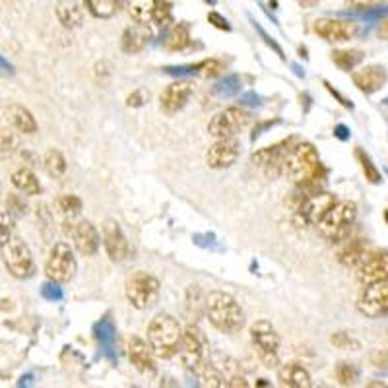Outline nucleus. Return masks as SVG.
I'll list each match as a JSON object with an SVG mask.
<instances>
[{
    "instance_id": "nucleus-23",
    "label": "nucleus",
    "mask_w": 388,
    "mask_h": 388,
    "mask_svg": "<svg viewBox=\"0 0 388 388\" xmlns=\"http://www.w3.org/2000/svg\"><path fill=\"white\" fill-rule=\"evenodd\" d=\"M6 118L10 126L14 128L18 134H35L39 125H37L35 117H33V113H31L28 107H23V105H10L6 109Z\"/></svg>"
},
{
    "instance_id": "nucleus-2",
    "label": "nucleus",
    "mask_w": 388,
    "mask_h": 388,
    "mask_svg": "<svg viewBox=\"0 0 388 388\" xmlns=\"http://www.w3.org/2000/svg\"><path fill=\"white\" fill-rule=\"evenodd\" d=\"M204 311L208 321L223 334H235L245 324V313L233 295L214 289L206 295Z\"/></svg>"
},
{
    "instance_id": "nucleus-45",
    "label": "nucleus",
    "mask_w": 388,
    "mask_h": 388,
    "mask_svg": "<svg viewBox=\"0 0 388 388\" xmlns=\"http://www.w3.org/2000/svg\"><path fill=\"white\" fill-rule=\"evenodd\" d=\"M352 10H373V8L379 6L377 0H352L350 2Z\"/></svg>"
},
{
    "instance_id": "nucleus-6",
    "label": "nucleus",
    "mask_w": 388,
    "mask_h": 388,
    "mask_svg": "<svg viewBox=\"0 0 388 388\" xmlns=\"http://www.w3.org/2000/svg\"><path fill=\"white\" fill-rule=\"evenodd\" d=\"M250 342L255 345V352H257L260 363L266 369H278L279 363V340L278 330L272 326L268 321H257V323L250 324Z\"/></svg>"
},
{
    "instance_id": "nucleus-11",
    "label": "nucleus",
    "mask_w": 388,
    "mask_h": 388,
    "mask_svg": "<svg viewBox=\"0 0 388 388\" xmlns=\"http://www.w3.org/2000/svg\"><path fill=\"white\" fill-rule=\"evenodd\" d=\"M357 311L367 318L388 316V279L369 284L357 297Z\"/></svg>"
},
{
    "instance_id": "nucleus-33",
    "label": "nucleus",
    "mask_w": 388,
    "mask_h": 388,
    "mask_svg": "<svg viewBox=\"0 0 388 388\" xmlns=\"http://www.w3.org/2000/svg\"><path fill=\"white\" fill-rule=\"evenodd\" d=\"M355 157H357L359 167H361V171H363V175H365L367 181H369L371 184L381 183L382 181L381 171H379V167L373 163L371 155L367 154V152H363L361 148H357V150H355Z\"/></svg>"
},
{
    "instance_id": "nucleus-35",
    "label": "nucleus",
    "mask_w": 388,
    "mask_h": 388,
    "mask_svg": "<svg viewBox=\"0 0 388 388\" xmlns=\"http://www.w3.org/2000/svg\"><path fill=\"white\" fill-rule=\"evenodd\" d=\"M20 148L18 132L10 126H0V157L12 155Z\"/></svg>"
},
{
    "instance_id": "nucleus-29",
    "label": "nucleus",
    "mask_w": 388,
    "mask_h": 388,
    "mask_svg": "<svg viewBox=\"0 0 388 388\" xmlns=\"http://www.w3.org/2000/svg\"><path fill=\"white\" fill-rule=\"evenodd\" d=\"M125 6L134 22L150 23L154 20L155 0H125Z\"/></svg>"
},
{
    "instance_id": "nucleus-19",
    "label": "nucleus",
    "mask_w": 388,
    "mask_h": 388,
    "mask_svg": "<svg viewBox=\"0 0 388 388\" xmlns=\"http://www.w3.org/2000/svg\"><path fill=\"white\" fill-rule=\"evenodd\" d=\"M192 96V84L191 82H173L169 84L167 88L163 89L160 96V107L165 115H175L181 109H184V105L189 103Z\"/></svg>"
},
{
    "instance_id": "nucleus-47",
    "label": "nucleus",
    "mask_w": 388,
    "mask_h": 388,
    "mask_svg": "<svg viewBox=\"0 0 388 388\" xmlns=\"http://www.w3.org/2000/svg\"><path fill=\"white\" fill-rule=\"evenodd\" d=\"M334 134H336V136L340 140H348V138H350V134H348V128H345L344 125H338L336 126V132H334Z\"/></svg>"
},
{
    "instance_id": "nucleus-17",
    "label": "nucleus",
    "mask_w": 388,
    "mask_h": 388,
    "mask_svg": "<svg viewBox=\"0 0 388 388\" xmlns=\"http://www.w3.org/2000/svg\"><path fill=\"white\" fill-rule=\"evenodd\" d=\"M101 239L103 247L107 257L113 262H123L131 255V245L126 241V235L123 233V229L115 220H107L101 227Z\"/></svg>"
},
{
    "instance_id": "nucleus-13",
    "label": "nucleus",
    "mask_w": 388,
    "mask_h": 388,
    "mask_svg": "<svg viewBox=\"0 0 388 388\" xmlns=\"http://www.w3.org/2000/svg\"><path fill=\"white\" fill-rule=\"evenodd\" d=\"M295 144V140H284V142H278L274 146L262 148L253 154V163L257 165L258 169H262L266 175L278 177L284 175V163H286V157L289 154V150Z\"/></svg>"
},
{
    "instance_id": "nucleus-20",
    "label": "nucleus",
    "mask_w": 388,
    "mask_h": 388,
    "mask_svg": "<svg viewBox=\"0 0 388 388\" xmlns=\"http://www.w3.org/2000/svg\"><path fill=\"white\" fill-rule=\"evenodd\" d=\"M353 84L357 86V89L365 96H371V94H377L379 89L387 84L388 74L384 70V66L371 65L359 68L357 72H353L352 76Z\"/></svg>"
},
{
    "instance_id": "nucleus-16",
    "label": "nucleus",
    "mask_w": 388,
    "mask_h": 388,
    "mask_svg": "<svg viewBox=\"0 0 388 388\" xmlns=\"http://www.w3.org/2000/svg\"><path fill=\"white\" fill-rule=\"evenodd\" d=\"M239 154H241V142L235 136L216 138V142L206 152V163L212 169H227L239 160Z\"/></svg>"
},
{
    "instance_id": "nucleus-34",
    "label": "nucleus",
    "mask_w": 388,
    "mask_h": 388,
    "mask_svg": "<svg viewBox=\"0 0 388 388\" xmlns=\"http://www.w3.org/2000/svg\"><path fill=\"white\" fill-rule=\"evenodd\" d=\"M43 167L51 177H62L66 173V160L60 150H49L43 155Z\"/></svg>"
},
{
    "instance_id": "nucleus-31",
    "label": "nucleus",
    "mask_w": 388,
    "mask_h": 388,
    "mask_svg": "<svg viewBox=\"0 0 388 388\" xmlns=\"http://www.w3.org/2000/svg\"><path fill=\"white\" fill-rule=\"evenodd\" d=\"M330 59H332V62H334L340 70L350 72L355 66L361 65L363 52L357 51V49H350V51H332V57H330Z\"/></svg>"
},
{
    "instance_id": "nucleus-10",
    "label": "nucleus",
    "mask_w": 388,
    "mask_h": 388,
    "mask_svg": "<svg viewBox=\"0 0 388 388\" xmlns=\"http://www.w3.org/2000/svg\"><path fill=\"white\" fill-rule=\"evenodd\" d=\"M177 355L187 369L198 371V367L206 361V338L198 326H187L183 328V336L179 342Z\"/></svg>"
},
{
    "instance_id": "nucleus-39",
    "label": "nucleus",
    "mask_w": 388,
    "mask_h": 388,
    "mask_svg": "<svg viewBox=\"0 0 388 388\" xmlns=\"http://www.w3.org/2000/svg\"><path fill=\"white\" fill-rule=\"evenodd\" d=\"M330 344L338 348V350H342V352H355V350H359V342L348 332H334L330 336Z\"/></svg>"
},
{
    "instance_id": "nucleus-1",
    "label": "nucleus",
    "mask_w": 388,
    "mask_h": 388,
    "mask_svg": "<svg viewBox=\"0 0 388 388\" xmlns=\"http://www.w3.org/2000/svg\"><path fill=\"white\" fill-rule=\"evenodd\" d=\"M324 167L321 155L311 142H295L284 163V175L292 179L297 187L307 191H318V181L324 179Z\"/></svg>"
},
{
    "instance_id": "nucleus-3",
    "label": "nucleus",
    "mask_w": 388,
    "mask_h": 388,
    "mask_svg": "<svg viewBox=\"0 0 388 388\" xmlns=\"http://www.w3.org/2000/svg\"><path fill=\"white\" fill-rule=\"evenodd\" d=\"M183 336V326L175 316L160 313L148 324V344L157 359H171L177 355L179 342Z\"/></svg>"
},
{
    "instance_id": "nucleus-25",
    "label": "nucleus",
    "mask_w": 388,
    "mask_h": 388,
    "mask_svg": "<svg viewBox=\"0 0 388 388\" xmlns=\"http://www.w3.org/2000/svg\"><path fill=\"white\" fill-rule=\"evenodd\" d=\"M278 381L282 387L287 388H309L311 382V373L301 363H286L278 367Z\"/></svg>"
},
{
    "instance_id": "nucleus-12",
    "label": "nucleus",
    "mask_w": 388,
    "mask_h": 388,
    "mask_svg": "<svg viewBox=\"0 0 388 388\" xmlns=\"http://www.w3.org/2000/svg\"><path fill=\"white\" fill-rule=\"evenodd\" d=\"M353 270H355L357 282L363 286L384 282L388 279V250L371 249L359 260Z\"/></svg>"
},
{
    "instance_id": "nucleus-49",
    "label": "nucleus",
    "mask_w": 388,
    "mask_h": 388,
    "mask_svg": "<svg viewBox=\"0 0 388 388\" xmlns=\"http://www.w3.org/2000/svg\"><path fill=\"white\" fill-rule=\"evenodd\" d=\"M384 105H388V97H384Z\"/></svg>"
},
{
    "instance_id": "nucleus-36",
    "label": "nucleus",
    "mask_w": 388,
    "mask_h": 388,
    "mask_svg": "<svg viewBox=\"0 0 388 388\" xmlns=\"http://www.w3.org/2000/svg\"><path fill=\"white\" fill-rule=\"evenodd\" d=\"M191 70L192 74L202 76V78H216L226 70V65L220 59H206L202 62H198V65L191 66Z\"/></svg>"
},
{
    "instance_id": "nucleus-15",
    "label": "nucleus",
    "mask_w": 388,
    "mask_h": 388,
    "mask_svg": "<svg viewBox=\"0 0 388 388\" xmlns=\"http://www.w3.org/2000/svg\"><path fill=\"white\" fill-rule=\"evenodd\" d=\"M313 31L328 43H345L357 35V23L352 20H334V18H321L313 23Z\"/></svg>"
},
{
    "instance_id": "nucleus-50",
    "label": "nucleus",
    "mask_w": 388,
    "mask_h": 388,
    "mask_svg": "<svg viewBox=\"0 0 388 388\" xmlns=\"http://www.w3.org/2000/svg\"><path fill=\"white\" fill-rule=\"evenodd\" d=\"M121 4H125V0H121Z\"/></svg>"
},
{
    "instance_id": "nucleus-24",
    "label": "nucleus",
    "mask_w": 388,
    "mask_h": 388,
    "mask_svg": "<svg viewBox=\"0 0 388 388\" xmlns=\"http://www.w3.org/2000/svg\"><path fill=\"white\" fill-rule=\"evenodd\" d=\"M373 249L367 239H352L348 237L342 245V249L338 253V262L345 266V268H355L361 258L365 257L369 250Z\"/></svg>"
},
{
    "instance_id": "nucleus-27",
    "label": "nucleus",
    "mask_w": 388,
    "mask_h": 388,
    "mask_svg": "<svg viewBox=\"0 0 388 388\" xmlns=\"http://www.w3.org/2000/svg\"><path fill=\"white\" fill-rule=\"evenodd\" d=\"M10 183L14 184L20 192L28 194V196H37V194H41V191H43V187L39 183L35 173L31 169L26 167L16 169L14 173L10 175Z\"/></svg>"
},
{
    "instance_id": "nucleus-18",
    "label": "nucleus",
    "mask_w": 388,
    "mask_h": 388,
    "mask_svg": "<svg viewBox=\"0 0 388 388\" xmlns=\"http://www.w3.org/2000/svg\"><path fill=\"white\" fill-rule=\"evenodd\" d=\"M68 235L72 237L74 249L78 250L82 257H92V255H96L97 250H99L101 237H99V231H97L92 221L76 220Z\"/></svg>"
},
{
    "instance_id": "nucleus-44",
    "label": "nucleus",
    "mask_w": 388,
    "mask_h": 388,
    "mask_svg": "<svg viewBox=\"0 0 388 388\" xmlns=\"http://www.w3.org/2000/svg\"><path fill=\"white\" fill-rule=\"evenodd\" d=\"M148 97L150 96H146L142 89H138V92H134V94H131V96H128V99H126V105H128V107H140V105H144V103L148 101Z\"/></svg>"
},
{
    "instance_id": "nucleus-30",
    "label": "nucleus",
    "mask_w": 388,
    "mask_h": 388,
    "mask_svg": "<svg viewBox=\"0 0 388 388\" xmlns=\"http://www.w3.org/2000/svg\"><path fill=\"white\" fill-rule=\"evenodd\" d=\"M206 359H208V361H210V363H212V365L216 367L221 375H223V377H226L227 382H229V379H233L235 375H239V365H237V361H235L233 357L226 355V353L212 352Z\"/></svg>"
},
{
    "instance_id": "nucleus-9",
    "label": "nucleus",
    "mask_w": 388,
    "mask_h": 388,
    "mask_svg": "<svg viewBox=\"0 0 388 388\" xmlns=\"http://www.w3.org/2000/svg\"><path fill=\"white\" fill-rule=\"evenodd\" d=\"M336 194L326 191H313L301 200V204L293 210V220L299 227H313L323 220L324 214L336 204Z\"/></svg>"
},
{
    "instance_id": "nucleus-28",
    "label": "nucleus",
    "mask_w": 388,
    "mask_h": 388,
    "mask_svg": "<svg viewBox=\"0 0 388 388\" xmlns=\"http://www.w3.org/2000/svg\"><path fill=\"white\" fill-rule=\"evenodd\" d=\"M191 45V31L187 23H175L171 26L163 37V47L167 51H184Z\"/></svg>"
},
{
    "instance_id": "nucleus-14",
    "label": "nucleus",
    "mask_w": 388,
    "mask_h": 388,
    "mask_svg": "<svg viewBox=\"0 0 388 388\" xmlns=\"http://www.w3.org/2000/svg\"><path fill=\"white\" fill-rule=\"evenodd\" d=\"M249 115L239 107H227V109L216 113L212 121L208 123V132L212 138H231L237 136V132L247 125Z\"/></svg>"
},
{
    "instance_id": "nucleus-37",
    "label": "nucleus",
    "mask_w": 388,
    "mask_h": 388,
    "mask_svg": "<svg viewBox=\"0 0 388 388\" xmlns=\"http://www.w3.org/2000/svg\"><path fill=\"white\" fill-rule=\"evenodd\" d=\"M57 208L66 218H76L82 212V200L76 194H62L57 198Z\"/></svg>"
},
{
    "instance_id": "nucleus-5",
    "label": "nucleus",
    "mask_w": 388,
    "mask_h": 388,
    "mask_svg": "<svg viewBox=\"0 0 388 388\" xmlns=\"http://www.w3.org/2000/svg\"><path fill=\"white\" fill-rule=\"evenodd\" d=\"M0 258L6 266V270L10 272V276H14L16 279H28L35 272V262H33L30 245L18 235H12L0 247Z\"/></svg>"
},
{
    "instance_id": "nucleus-4",
    "label": "nucleus",
    "mask_w": 388,
    "mask_h": 388,
    "mask_svg": "<svg viewBox=\"0 0 388 388\" xmlns=\"http://www.w3.org/2000/svg\"><path fill=\"white\" fill-rule=\"evenodd\" d=\"M355 220H357V204L352 200H336V204L324 214L323 220L315 227L326 241L338 245L352 237Z\"/></svg>"
},
{
    "instance_id": "nucleus-22",
    "label": "nucleus",
    "mask_w": 388,
    "mask_h": 388,
    "mask_svg": "<svg viewBox=\"0 0 388 388\" xmlns=\"http://www.w3.org/2000/svg\"><path fill=\"white\" fill-rule=\"evenodd\" d=\"M150 37H152V31L148 28V23H132L121 37V49L126 55H136L144 51V47L150 43Z\"/></svg>"
},
{
    "instance_id": "nucleus-38",
    "label": "nucleus",
    "mask_w": 388,
    "mask_h": 388,
    "mask_svg": "<svg viewBox=\"0 0 388 388\" xmlns=\"http://www.w3.org/2000/svg\"><path fill=\"white\" fill-rule=\"evenodd\" d=\"M14 235V216L10 208L0 206V247Z\"/></svg>"
},
{
    "instance_id": "nucleus-21",
    "label": "nucleus",
    "mask_w": 388,
    "mask_h": 388,
    "mask_svg": "<svg viewBox=\"0 0 388 388\" xmlns=\"http://www.w3.org/2000/svg\"><path fill=\"white\" fill-rule=\"evenodd\" d=\"M128 359L140 373H155V355L146 340H142L138 336H132L128 340Z\"/></svg>"
},
{
    "instance_id": "nucleus-48",
    "label": "nucleus",
    "mask_w": 388,
    "mask_h": 388,
    "mask_svg": "<svg viewBox=\"0 0 388 388\" xmlns=\"http://www.w3.org/2000/svg\"><path fill=\"white\" fill-rule=\"evenodd\" d=\"M384 221H387V223H388V208H387V210H384Z\"/></svg>"
},
{
    "instance_id": "nucleus-26",
    "label": "nucleus",
    "mask_w": 388,
    "mask_h": 388,
    "mask_svg": "<svg viewBox=\"0 0 388 388\" xmlns=\"http://www.w3.org/2000/svg\"><path fill=\"white\" fill-rule=\"evenodd\" d=\"M55 12H57L59 22L62 23V28H66V30L80 28L82 22H84V10L76 0H59Z\"/></svg>"
},
{
    "instance_id": "nucleus-7",
    "label": "nucleus",
    "mask_w": 388,
    "mask_h": 388,
    "mask_svg": "<svg viewBox=\"0 0 388 388\" xmlns=\"http://www.w3.org/2000/svg\"><path fill=\"white\" fill-rule=\"evenodd\" d=\"M78 272V260L74 257V249L68 243L60 241L52 245L49 258L45 262V274L52 284H70Z\"/></svg>"
},
{
    "instance_id": "nucleus-41",
    "label": "nucleus",
    "mask_w": 388,
    "mask_h": 388,
    "mask_svg": "<svg viewBox=\"0 0 388 388\" xmlns=\"http://www.w3.org/2000/svg\"><path fill=\"white\" fill-rule=\"evenodd\" d=\"M171 4H169L167 0H155V10H154V20L157 26H162V28H167L169 23H171Z\"/></svg>"
},
{
    "instance_id": "nucleus-42",
    "label": "nucleus",
    "mask_w": 388,
    "mask_h": 388,
    "mask_svg": "<svg viewBox=\"0 0 388 388\" xmlns=\"http://www.w3.org/2000/svg\"><path fill=\"white\" fill-rule=\"evenodd\" d=\"M371 363H373L375 367H379V369H388V336L387 344L371 353Z\"/></svg>"
},
{
    "instance_id": "nucleus-46",
    "label": "nucleus",
    "mask_w": 388,
    "mask_h": 388,
    "mask_svg": "<svg viewBox=\"0 0 388 388\" xmlns=\"http://www.w3.org/2000/svg\"><path fill=\"white\" fill-rule=\"evenodd\" d=\"M377 35L381 37V39H388V16H387V18H382L381 23H379Z\"/></svg>"
},
{
    "instance_id": "nucleus-40",
    "label": "nucleus",
    "mask_w": 388,
    "mask_h": 388,
    "mask_svg": "<svg viewBox=\"0 0 388 388\" xmlns=\"http://www.w3.org/2000/svg\"><path fill=\"white\" fill-rule=\"evenodd\" d=\"M357 369L352 365V363H345V361H342V363H338L336 365V381L342 384V387H352V384H355V381H357Z\"/></svg>"
},
{
    "instance_id": "nucleus-32",
    "label": "nucleus",
    "mask_w": 388,
    "mask_h": 388,
    "mask_svg": "<svg viewBox=\"0 0 388 388\" xmlns=\"http://www.w3.org/2000/svg\"><path fill=\"white\" fill-rule=\"evenodd\" d=\"M84 4L88 8L89 14L107 20L117 12L118 6H121V0H84Z\"/></svg>"
},
{
    "instance_id": "nucleus-8",
    "label": "nucleus",
    "mask_w": 388,
    "mask_h": 388,
    "mask_svg": "<svg viewBox=\"0 0 388 388\" xmlns=\"http://www.w3.org/2000/svg\"><path fill=\"white\" fill-rule=\"evenodd\" d=\"M160 279L148 274V272H136L131 278L126 279L125 293L126 299L132 307L138 311H146V309L154 307L155 301L160 297Z\"/></svg>"
},
{
    "instance_id": "nucleus-43",
    "label": "nucleus",
    "mask_w": 388,
    "mask_h": 388,
    "mask_svg": "<svg viewBox=\"0 0 388 388\" xmlns=\"http://www.w3.org/2000/svg\"><path fill=\"white\" fill-rule=\"evenodd\" d=\"M208 22L214 23V26H216L218 30H223V31L231 30V26H229V22H227L223 16L218 14V12H210V14H208Z\"/></svg>"
}]
</instances>
